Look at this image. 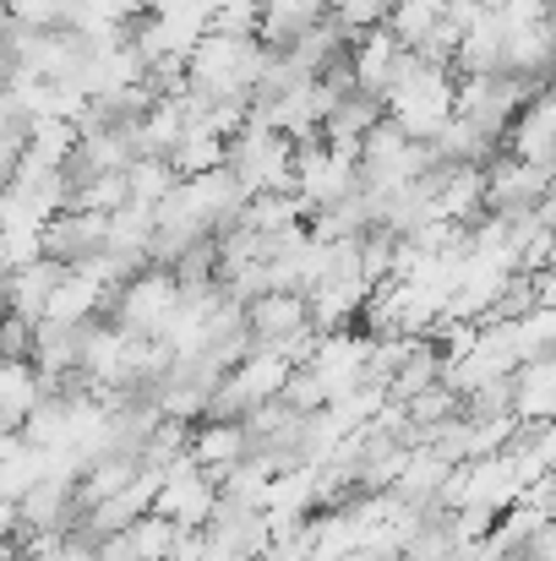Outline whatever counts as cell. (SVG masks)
Wrapping results in <instances>:
<instances>
[{"mask_svg": "<svg viewBox=\"0 0 556 561\" xmlns=\"http://www.w3.org/2000/svg\"><path fill=\"white\" fill-rule=\"evenodd\" d=\"M453 93H458V77L447 66H425L415 55V66L393 82V93L382 99L387 104V121L409 137V142H436V131L453 121Z\"/></svg>", "mask_w": 556, "mask_h": 561, "instance_id": "6da1fadb", "label": "cell"}, {"mask_svg": "<svg viewBox=\"0 0 556 561\" xmlns=\"http://www.w3.org/2000/svg\"><path fill=\"white\" fill-rule=\"evenodd\" d=\"M175 311H181V278L164 273V267H143V273H132V278L110 295L104 322H110L115 333H126V339L164 344Z\"/></svg>", "mask_w": 556, "mask_h": 561, "instance_id": "7a4b0ae2", "label": "cell"}, {"mask_svg": "<svg viewBox=\"0 0 556 561\" xmlns=\"http://www.w3.org/2000/svg\"><path fill=\"white\" fill-rule=\"evenodd\" d=\"M224 170L240 181L246 196H284L295 191V142L246 121L224 148Z\"/></svg>", "mask_w": 556, "mask_h": 561, "instance_id": "3957f363", "label": "cell"}, {"mask_svg": "<svg viewBox=\"0 0 556 561\" xmlns=\"http://www.w3.org/2000/svg\"><path fill=\"white\" fill-rule=\"evenodd\" d=\"M361 191V153L328 148L322 137L295 142V202L306 207V218L350 202Z\"/></svg>", "mask_w": 556, "mask_h": 561, "instance_id": "277c9868", "label": "cell"}, {"mask_svg": "<svg viewBox=\"0 0 556 561\" xmlns=\"http://www.w3.org/2000/svg\"><path fill=\"white\" fill-rule=\"evenodd\" d=\"M290 376L295 366L284 360V355H273V350H251L235 371L218 381V392H213V403H207V420H246V414H257L262 403H279L284 398V387H290Z\"/></svg>", "mask_w": 556, "mask_h": 561, "instance_id": "5b68a950", "label": "cell"}, {"mask_svg": "<svg viewBox=\"0 0 556 561\" xmlns=\"http://www.w3.org/2000/svg\"><path fill=\"white\" fill-rule=\"evenodd\" d=\"M213 507H218V480H213L202 463L181 458L175 469L159 474V496H154V513H159V518H170V524H181V529H207Z\"/></svg>", "mask_w": 556, "mask_h": 561, "instance_id": "8992f818", "label": "cell"}, {"mask_svg": "<svg viewBox=\"0 0 556 561\" xmlns=\"http://www.w3.org/2000/svg\"><path fill=\"white\" fill-rule=\"evenodd\" d=\"M110 251V213H88V207H66L44 224V256L60 267H88Z\"/></svg>", "mask_w": 556, "mask_h": 561, "instance_id": "52a82bcc", "label": "cell"}, {"mask_svg": "<svg viewBox=\"0 0 556 561\" xmlns=\"http://www.w3.org/2000/svg\"><path fill=\"white\" fill-rule=\"evenodd\" d=\"M546 186H552V175H546L541 164H524V159H513V153H497V159L486 164V213H497V218H524V213L541 207Z\"/></svg>", "mask_w": 556, "mask_h": 561, "instance_id": "ba28073f", "label": "cell"}, {"mask_svg": "<svg viewBox=\"0 0 556 561\" xmlns=\"http://www.w3.org/2000/svg\"><path fill=\"white\" fill-rule=\"evenodd\" d=\"M82 524L77 480H38L33 491L16 496V535H71Z\"/></svg>", "mask_w": 556, "mask_h": 561, "instance_id": "9c48e42d", "label": "cell"}, {"mask_svg": "<svg viewBox=\"0 0 556 561\" xmlns=\"http://www.w3.org/2000/svg\"><path fill=\"white\" fill-rule=\"evenodd\" d=\"M350 66H355V82H361V93H376V99H387L393 93V82L415 66V55L387 33V27H371L355 38V49H350Z\"/></svg>", "mask_w": 556, "mask_h": 561, "instance_id": "30bf717a", "label": "cell"}, {"mask_svg": "<svg viewBox=\"0 0 556 561\" xmlns=\"http://www.w3.org/2000/svg\"><path fill=\"white\" fill-rule=\"evenodd\" d=\"M387 121V104L376 99V93H344L328 115H322V142L328 148H344V153H361V142H366L371 131Z\"/></svg>", "mask_w": 556, "mask_h": 561, "instance_id": "8fae6325", "label": "cell"}, {"mask_svg": "<svg viewBox=\"0 0 556 561\" xmlns=\"http://www.w3.org/2000/svg\"><path fill=\"white\" fill-rule=\"evenodd\" d=\"M60 278H66V267L60 262H49V256H38V262H27V267H16L11 278H5V300H11V317H22V322H44V311H49V300H55V289H60Z\"/></svg>", "mask_w": 556, "mask_h": 561, "instance_id": "7c38bea8", "label": "cell"}, {"mask_svg": "<svg viewBox=\"0 0 556 561\" xmlns=\"http://www.w3.org/2000/svg\"><path fill=\"white\" fill-rule=\"evenodd\" d=\"M328 22V0H262L257 16V38L268 49H290L295 38H306L311 27Z\"/></svg>", "mask_w": 556, "mask_h": 561, "instance_id": "4fadbf2b", "label": "cell"}, {"mask_svg": "<svg viewBox=\"0 0 556 561\" xmlns=\"http://www.w3.org/2000/svg\"><path fill=\"white\" fill-rule=\"evenodd\" d=\"M44 403V376L33 360H0V431L16 436L27 414Z\"/></svg>", "mask_w": 556, "mask_h": 561, "instance_id": "5bb4252c", "label": "cell"}, {"mask_svg": "<svg viewBox=\"0 0 556 561\" xmlns=\"http://www.w3.org/2000/svg\"><path fill=\"white\" fill-rule=\"evenodd\" d=\"M240 458H246V431L235 420H202V425H191V463H202L213 480L235 474Z\"/></svg>", "mask_w": 556, "mask_h": 561, "instance_id": "9a60e30c", "label": "cell"}, {"mask_svg": "<svg viewBox=\"0 0 556 561\" xmlns=\"http://www.w3.org/2000/svg\"><path fill=\"white\" fill-rule=\"evenodd\" d=\"M513 420L519 425L556 420V360H530L513 371Z\"/></svg>", "mask_w": 556, "mask_h": 561, "instance_id": "2e32d148", "label": "cell"}, {"mask_svg": "<svg viewBox=\"0 0 556 561\" xmlns=\"http://www.w3.org/2000/svg\"><path fill=\"white\" fill-rule=\"evenodd\" d=\"M447 22V0H393V11H387V33L415 55L436 27Z\"/></svg>", "mask_w": 556, "mask_h": 561, "instance_id": "e0dca14e", "label": "cell"}, {"mask_svg": "<svg viewBox=\"0 0 556 561\" xmlns=\"http://www.w3.org/2000/svg\"><path fill=\"white\" fill-rule=\"evenodd\" d=\"M442 366H447L442 350H436L431 339H420L415 355H409V360L398 366V376L387 381V403H409V398H420L425 387H436V381H442Z\"/></svg>", "mask_w": 556, "mask_h": 561, "instance_id": "ac0fdd59", "label": "cell"}, {"mask_svg": "<svg viewBox=\"0 0 556 561\" xmlns=\"http://www.w3.org/2000/svg\"><path fill=\"white\" fill-rule=\"evenodd\" d=\"M181 458H191V425H181V420H159L154 436H148V447H143V469L164 474V469H175Z\"/></svg>", "mask_w": 556, "mask_h": 561, "instance_id": "d6986e66", "label": "cell"}, {"mask_svg": "<svg viewBox=\"0 0 556 561\" xmlns=\"http://www.w3.org/2000/svg\"><path fill=\"white\" fill-rule=\"evenodd\" d=\"M387 11H393V0H328V16H333L350 38H361L371 27H387Z\"/></svg>", "mask_w": 556, "mask_h": 561, "instance_id": "ffe728a7", "label": "cell"}, {"mask_svg": "<svg viewBox=\"0 0 556 561\" xmlns=\"http://www.w3.org/2000/svg\"><path fill=\"white\" fill-rule=\"evenodd\" d=\"M0 360H33V322L22 317L0 322Z\"/></svg>", "mask_w": 556, "mask_h": 561, "instance_id": "44dd1931", "label": "cell"}, {"mask_svg": "<svg viewBox=\"0 0 556 561\" xmlns=\"http://www.w3.org/2000/svg\"><path fill=\"white\" fill-rule=\"evenodd\" d=\"M535 224H541V229H552V234H556V181L546 186V196H541V207H535Z\"/></svg>", "mask_w": 556, "mask_h": 561, "instance_id": "7402d4cb", "label": "cell"}]
</instances>
